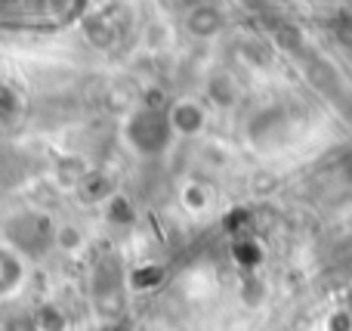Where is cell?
I'll return each mask as SVG.
<instances>
[{
	"label": "cell",
	"mask_w": 352,
	"mask_h": 331,
	"mask_svg": "<svg viewBox=\"0 0 352 331\" xmlns=\"http://www.w3.org/2000/svg\"><path fill=\"white\" fill-rule=\"evenodd\" d=\"M28 257L19 248H12L10 242H0V301H10L28 282Z\"/></svg>",
	"instance_id": "6da1fadb"
},
{
	"label": "cell",
	"mask_w": 352,
	"mask_h": 331,
	"mask_svg": "<svg viewBox=\"0 0 352 331\" xmlns=\"http://www.w3.org/2000/svg\"><path fill=\"white\" fill-rule=\"evenodd\" d=\"M130 142H133L140 152H158V149H164L167 142V124L161 121L155 111H140V115H133V121H130Z\"/></svg>",
	"instance_id": "7a4b0ae2"
},
{
	"label": "cell",
	"mask_w": 352,
	"mask_h": 331,
	"mask_svg": "<svg viewBox=\"0 0 352 331\" xmlns=\"http://www.w3.org/2000/svg\"><path fill=\"white\" fill-rule=\"evenodd\" d=\"M53 242H56V245H59L65 254H78L80 248H84V233H80L78 226H68V223H65V226H59V229L53 233Z\"/></svg>",
	"instance_id": "3957f363"
}]
</instances>
